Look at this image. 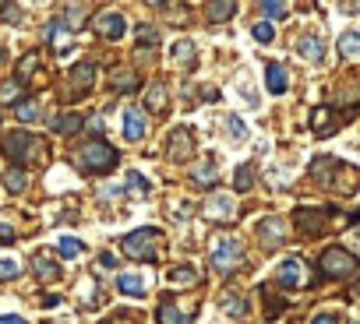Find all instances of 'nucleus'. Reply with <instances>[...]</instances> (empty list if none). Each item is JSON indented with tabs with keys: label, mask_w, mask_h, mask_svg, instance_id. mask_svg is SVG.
Masks as SVG:
<instances>
[{
	"label": "nucleus",
	"mask_w": 360,
	"mask_h": 324,
	"mask_svg": "<svg viewBox=\"0 0 360 324\" xmlns=\"http://www.w3.org/2000/svg\"><path fill=\"white\" fill-rule=\"evenodd\" d=\"M124 137L127 141H141L145 137V113L141 109H124Z\"/></svg>",
	"instance_id": "obj_13"
},
{
	"label": "nucleus",
	"mask_w": 360,
	"mask_h": 324,
	"mask_svg": "<svg viewBox=\"0 0 360 324\" xmlns=\"http://www.w3.org/2000/svg\"><path fill=\"white\" fill-rule=\"evenodd\" d=\"M262 11H265L269 18H283V15H286V4H272V0H265Z\"/></svg>",
	"instance_id": "obj_40"
},
{
	"label": "nucleus",
	"mask_w": 360,
	"mask_h": 324,
	"mask_svg": "<svg viewBox=\"0 0 360 324\" xmlns=\"http://www.w3.org/2000/svg\"><path fill=\"white\" fill-rule=\"evenodd\" d=\"M169 282H176V285L198 282V268H195V264H176V268L169 271Z\"/></svg>",
	"instance_id": "obj_21"
},
{
	"label": "nucleus",
	"mask_w": 360,
	"mask_h": 324,
	"mask_svg": "<svg viewBox=\"0 0 360 324\" xmlns=\"http://www.w3.org/2000/svg\"><path fill=\"white\" fill-rule=\"evenodd\" d=\"M4 155L15 162H39L43 155V141H36L29 130H11L4 137Z\"/></svg>",
	"instance_id": "obj_3"
},
{
	"label": "nucleus",
	"mask_w": 360,
	"mask_h": 324,
	"mask_svg": "<svg viewBox=\"0 0 360 324\" xmlns=\"http://www.w3.org/2000/svg\"><path fill=\"white\" fill-rule=\"evenodd\" d=\"M32 268H36V275H39L43 282H53V278H60V268H57V261H50L46 254H36V257H32Z\"/></svg>",
	"instance_id": "obj_19"
},
{
	"label": "nucleus",
	"mask_w": 360,
	"mask_h": 324,
	"mask_svg": "<svg viewBox=\"0 0 360 324\" xmlns=\"http://www.w3.org/2000/svg\"><path fill=\"white\" fill-rule=\"evenodd\" d=\"M4 184H8V191H11V194H22V191L29 187V177H25V170H18V166H15V170H8Z\"/></svg>",
	"instance_id": "obj_27"
},
{
	"label": "nucleus",
	"mask_w": 360,
	"mask_h": 324,
	"mask_svg": "<svg viewBox=\"0 0 360 324\" xmlns=\"http://www.w3.org/2000/svg\"><path fill=\"white\" fill-rule=\"evenodd\" d=\"M339 53L342 57H360V32H342L339 36Z\"/></svg>",
	"instance_id": "obj_24"
},
{
	"label": "nucleus",
	"mask_w": 360,
	"mask_h": 324,
	"mask_svg": "<svg viewBox=\"0 0 360 324\" xmlns=\"http://www.w3.org/2000/svg\"><path fill=\"white\" fill-rule=\"evenodd\" d=\"M272 36H276V29H272L269 22H262V25H255V39H258V43H269Z\"/></svg>",
	"instance_id": "obj_39"
},
{
	"label": "nucleus",
	"mask_w": 360,
	"mask_h": 324,
	"mask_svg": "<svg viewBox=\"0 0 360 324\" xmlns=\"http://www.w3.org/2000/svg\"><path fill=\"white\" fill-rule=\"evenodd\" d=\"M68 29H82L85 25V8H68Z\"/></svg>",
	"instance_id": "obj_36"
},
{
	"label": "nucleus",
	"mask_w": 360,
	"mask_h": 324,
	"mask_svg": "<svg viewBox=\"0 0 360 324\" xmlns=\"http://www.w3.org/2000/svg\"><path fill=\"white\" fill-rule=\"evenodd\" d=\"M173 57H176V60H195V43H188V39L176 43V46H173Z\"/></svg>",
	"instance_id": "obj_35"
},
{
	"label": "nucleus",
	"mask_w": 360,
	"mask_h": 324,
	"mask_svg": "<svg viewBox=\"0 0 360 324\" xmlns=\"http://www.w3.org/2000/svg\"><path fill=\"white\" fill-rule=\"evenodd\" d=\"M110 85H113L117 92H131V88H138V74H131V71H113Z\"/></svg>",
	"instance_id": "obj_25"
},
{
	"label": "nucleus",
	"mask_w": 360,
	"mask_h": 324,
	"mask_svg": "<svg viewBox=\"0 0 360 324\" xmlns=\"http://www.w3.org/2000/svg\"><path fill=\"white\" fill-rule=\"evenodd\" d=\"M82 116L78 113H64V116H57L53 120V130H60V134H75V130H82Z\"/></svg>",
	"instance_id": "obj_22"
},
{
	"label": "nucleus",
	"mask_w": 360,
	"mask_h": 324,
	"mask_svg": "<svg viewBox=\"0 0 360 324\" xmlns=\"http://www.w3.org/2000/svg\"><path fill=\"white\" fill-rule=\"evenodd\" d=\"M311 324H339V317H335V313H318Z\"/></svg>",
	"instance_id": "obj_43"
},
{
	"label": "nucleus",
	"mask_w": 360,
	"mask_h": 324,
	"mask_svg": "<svg viewBox=\"0 0 360 324\" xmlns=\"http://www.w3.org/2000/svg\"><path fill=\"white\" fill-rule=\"evenodd\" d=\"M191 184L202 187V191L216 187L219 184V162L216 158H198L195 166H191Z\"/></svg>",
	"instance_id": "obj_8"
},
{
	"label": "nucleus",
	"mask_w": 360,
	"mask_h": 324,
	"mask_svg": "<svg viewBox=\"0 0 360 324\" xmlns=\"http://www.w3.org/2000/svg\"><path fill=\"white\" fill-rule=\"evenodd\" d=\"M265 88H269L272 95H283V92L290 88V78H286V67H283V64H269V67H265Z\"/></svg>",
	"instance_id": "obj_15"
},
{
	"label": "nucleus",
	"mask_w": 360,
	"mask_h": 324,
	"mask_svg": "<svg viewBox=\"0 0 360 324\" xmlns=\"http://www.w3.org/2000/svg\"><path fill=\"white\" fill-rule=\"evenodd\" d=\"M244 264V247L237 243V240H219L216 247H212V268L219 271V275H233L237 268Z\"/></svg>",
	"instance_id": "obj_4"
},
{
	"label": "nucleus",
	"mask_w": 360,
	"mask_h": 324,
	"mask_svg": "<svg viewBox=\"0 0 360 324\" xmlns=\"http://www.w3.org/2000/svg\"><path fill=\"white\" fill-rule=\"evenodd\" d=\"M233 11H237V4H230V0H223V4H209V15H212V22H226Z\"/></svg>",
	"instance_id": "obj_31"
},
{
	"label": "nucleus",
	"mask_w": 360,
	"mask_h": 324,
	"mask_svg": "<svg viewBox=\"0 0 360 324\" xmlns=\"http://www.w3.org/2000/svg\"><path fill=\"white\" fill-rule=\"evenodd\" d=\"M226 123H230V134H233V141H244V123H240V116H230Z\"/></svg>",
	"instance_id": "obj_41"
},
{
	"label": "nucleus",
	"mask_w": 360,
	"mask_h": 324,
	"mask_svg": "<svg viewBox=\"0 0 360 324\" xmlns=\"http://www.w3.org/2000/svg\"><path fill=\"white\" fill-rule=\"evenodd\" d=\"M297 53H300V57H307L311 64H318V60L325 57V46H321V39H318V36H300V39H297Z\"/></svg>",
	"instance_id": "obj_17"
},
{
	"label": "nucleus",
	"mask_w": 360,
	"mask_h": 324,
	"mask_svg": "<svg viewBox=\"0 0 360 324\" xmlns=\"http://www.w3.org/2000/svg\"><path fill=\"white\" fill-rule=\"evenodd\" d=\"M159 229H152V226H145V229H134V233H127L124 236V254L127 257H134V261H155L159 257Z\"/></svg>",
	"instance_id": "obj_2"
},
{
	"label": "nucleus",
	"mask_w": 360,
	"mask_h": 324,
	"mask_svg": "<svg viewBox=\"0 0 360 324\" xmlns=\"http://www.w3.org/2000/svg\"><path fill=\"white\" fill-rule=\"evenodd\" d=\"M335 123H339V120L332 116V109H328V106H314V109H311V130H314L318 137L332 134V130H335Z\"/></svg>",
	"instance_id": "obj_12"
},
{
	"label": "nucleus",
	"mask_w": 360,
	"mask_h": 324,
	"mask_svg": "<svg viewBox=\"0 0 360 324\" xmlns=\"http://www.w3.org/2000/svg\"><path fill=\"white\" fill-rule=\"evenodd\" d=\"M117 148L110 144V141H89V144H82L78 151H75V166L82 170V173H110L113 166H117Z\"/></svg>",
	"instance_id": "obj_1"
},
{
	"label": "nucleus",
	"mask_w": 360,
	"mask_h": 324,
	"mask_svg": "<svg viewBox=\"0 0 360 324\" xmlns=\"http://www.w3.org/2000/svg\"><path fill=\"white\" fill-rule=\"evenodd\" d=\"M318 264H321V271H325L328 278H349V275L356 271V257H353L349 250H342V247H328Z\"/></svg>",
	"instance_id": "obj_5"
},
{
	"label": "nucleus",
	"mask_w": 360,
	"mask_h": 324,
	"mask_svg": "<svg viewBox=\"0 0 360 324\" xmlns=\"http://www.w3.org/2000/svg\"><path fill=\"white\" fill-rule=\"evenodd\" d=\"M18 15H22V11H18L15 4H8V8H4V22H11V25H18V22H22Z\"/></svg>",
	"instance_id": "obj_42"
},
{
	"label": "nucleus",
	"mask_w": 360,
	"mask_h": 324,
	"mask_svg": "<svg viewBox=\"0 0 360 324\" xmlns=\"http://www.w3.org/2000/svg\"><path fill=\"white\" fill-rule=\"evenodd\" d=\"M127 187H131V191H138V194H145V191H148V184H145V177H141V173H134V170L127 173Z\"/></svg>",
	"instance_id": "obj_38"
},
{
	"label": "nucleus",
	"mask_w": 360,
	"mask_h": 324,
	"mask_svg": "<svg viewBox=\"0 0 360 324\" xmlns=\"http://www.w3.org/2000/svg\"><path fill=\"white\" fill-rule=\"evenodd\" d=\"M71 81H75L78 92H89L92 81H96V64H78V67L71 71Z\"/></svg>",
	"instance_id": "obj_18"
},
{
	"label": "nucleus",
	"mask_w": 360,
	"mask_h": 324,
	"mask_svg": "<svg viewBox=\"0 0 360 324\" xmlns=\"http://www.w3.org/2000/svg\"><path fill=\"white\" fill-rule=\"evenodd\" d=\"M159 324H191V313H184V310H176V303H173V296H162V303H159Z\"/></svg>",
	"instance_id": "obj_14"
},
{
	"label": "nucleus",
	"mask_w": 360,
	"mask_h": 324,
	"mask_svg": "<svg viewBox=\"0 0 360 324\" xmlns=\"http://www.w3.org/2000/svg\"><path fill=\"white\" fill-rule=\"evenodd\" d=\"M18 275H22L18 261H11V257H0V282H11V278H18Z\"/></svg>",
	"instance_id": "obj_32"
},
{
	"label": "nucleus",
	"mask_w": 360,
	"mask_h": 324,
	"mask_svg": "<svg viewBox=\"0 0 360 324\" xmlns=\"http://www.w3.org/2000/svg\"><path fill=\"white\" fill-rule=\"evenodd\" d=\"M32 71H39V53H25L22 64H18V81H29Z\"/></svg>",
	"instance_id": "obj_29"
},
{
	"label": "nucleus",
	"mask_w": 360,
	"mask_h": 324,
	"mask_svg": "<svg viewBox=\"0 0 360 324\" xmlns=\"http://www.w3.org/2000/svg\"><path fill=\"white\" fill-rule=\"evenodd\" d=\"M18 92H22V81L15 78V81H8V85H4V92H0V102H15V99H18Z\"/></svg>",
	"instance_id": "obj_37"
},
{
	"label": "nucleus",
	"mask_w": 360,
	"mask_h": 324,
	"mask_svg": "<svg viewBox=\"0 0 360 324\" xmlns=\"http://www.w3.org/2000/svg\"><path fill=\"white\" fill-rule=\"evenodd\" d=\"M191 151H195V137H191V130H188V127H176V130L169 134V141H166V158L184 162V158H191Z\"/></svg>",
	"instance_id": "obj_6"
},
{
	"label": "nucleus",
	"mask_w": 360,
	"mask_h": 324,
	"mask_svg": "<svg viewBox=\"0 0 360 324\" xmlns=\"http://www.w3.org/2000/svg\"><path fill=\"white\" fill-rule=\"evenodd\" d=\"M356 296H360V285H356Z\"/></svg>",
	"instance_id": "obj_47"
},
{
	"label": "nucleus",
	"mask_w": 360,
	"mask_h": 324,
	"mask_svg": "<svg viewBox=\"0 0 360 324\" xmlns=\"http://www.w3.org/2000/svg\"><path fill=\"white\" fill-rule=\"evenodd\" d=\"M255 184V166H240L237 170V191H251Z\"/></svg>",
	"instance_id": "obj_33"
},
{
	"label": "nucleus",
	"mask_w": 360,
	"mask_h": 324,
	"mask_svg": "<svg viewBox=\"0 0 360 324\" xmlns=\"http://www.w3.org/2000/svg\"><path fill=\"white\" fill-rule=\"evenodd\" d=\"M120 292H127V296H145V278L141 275H120Z\"/></svg>",
	"instance_id": "obj_23"
},
{
	"label": "nucleus",
	"mask_w": 360,
	"mask_h": 324,
	"mask_svg": "<svg viewBox=\"0 0 360 324\" xmlns=\"http://www.w3.org/2000/svg\"><path fill=\"white\" fill-rule=\"evenodd\" d=\"M276 278H279V285H283V289H300V285H307V264H304V261H297V257H290V261H283V264H279Z\"/></svg>",
	"instance_id": "obj_7"
},
{
	"label": "nucleus",
	"mask_w": 360,
	"mask_h": 324,
	"mask_svg": "<svg viewBox=\"0 0 360 324\" xmlns=\"http://www.w3.org/2000/svg\"><path fill=\"white\" fill-rule=\"evenodd\" d=\"M233 198H226V194H219V198H209V205H205V215L209 219H219V222H230L233 219Z\"/></svg>",
	"instance_id": "obj_16"
},
{
	"label": "nucleus",
	"mask_w": 360,
	"mask_h": 324,
	"mask_svg": "<svg viewBox=\"0 0 360 324\" xmlns=\"http://www.w3.org/2000/svg\"><path fill=\"white\" fill-rule=\"evenodd\" d=\"M134 39H138V43H145V46H155V43H159V32H155L152 25H141V29L134 32Z\"/></svg>",
	"instance_id": "obj_34"
},
{
	"label": "nucleus",
	"mask_w": 360,
	"mask_h": 324,
	"mask_svg": "<svg viewBox=\"0 0 360 324\" xmlns=\"http://www.w3.org/2000/svg\"><path fill=\"white\" fill-rule=\"evenodd\" d=\"M99 264H103V268H113L117 257H113V254H99Z\"/></svg>",
	"instance_id": "obj_46"
},
{
	"label": "nucleus",
	"mask_w": 360,
	"mask_h": 324,
	"mask_svg": "<svg viewBox=\"0 0 360 324\" xmlns=\"http://www.w3.org/2000/svg\"><path fill=\"white\" fill-rule=\"evenodd\" d=\"M15 113H18V120H25V123H32V120H39V102L36 99H22L18 106H15Z\"/></svg>",
	"instance_id": "obj_26"
},
{
	"label": "nucleus",
	"mask_w": 360,
	"mask_h": 324,
	"mask_svg": "<svg viewBox=\"0 0 360 324\" xmlns=\"http://www.w3.org/2000/svg\"><path fill=\"white\" fill-rule=\"evenodd\" d=\"M0 324H25V317H18V313H8V317H0Z\"/></svg>",
	"instance_id": "obj_45"
},
{
	"label": "nucleus",
	"mask_w": 360,
	"mask_h": 324,
	"mask_svg": "<svg viewBox=\"0 0 360 324\" xmlns=\"http://www.w3.org/2000/svg\"><path fill=\"white\" fill-rule=\"evenodd\" d=\"M0 240H15V229L8 222H0Z\"/></svg>",
	"instance_id": "obj_44"
},
{
	"label": "nucleus",
	"mask_w": 360,
	"mask_h": 324,
	"mask_svg": "<svg viewBox=\"0 0 360 324\" xmlns=\"http://www.w3.org/2000/svg\"><path fill=\"white\" fill-rule=\"evenodd\" d=\"M258 236H262V243H283L286 240V226H283V219H276V215H265L262 222H258Z\"/></svg>",
	"instance_id": "obj_11"
},
{
	"label": "nucleus",
	"mask_w": 360,
	"mask_h": 324,
	"mask_svg": "<svg viewBox=\"0 0 360 324\" xmlns=\"http://www.w3.org/2000/svg\"><path fill=\"white\" fill-rule=\"evenodd\" d=\"M145 109H148V113H162V109H166V88H162V85H152V88H148Z\"/></svg>",
	"instance_id": "obj_20"
},
{
	"label": "nucleus",
	"mask_w": 360,
	"mask_h": 324,
	"mask_svg": "<svg viewBox=\"0 0 360 324\" xmlns=\"http://www.w3.org/2000/svg\"><path fill=\"white\" fill-rule=\"evenodd\" d=\"M297 226H300V233H307V236H321L325 226H328V219H325V212L300 208V212H297Z\"/></svg>",
	"instance_id": "obj_9"
},
{
	"label": "nucleus",
	"mask_w": 360,
	"mask_h": 324,
	"mask_svg": "<svg viewBox=\"0 0 360 324\" xmlns=\"http://www.w3.org/2000/svg\"><path fill=\"white\" fill-rule=\"evenodd\" d=\"M82 250H85V243H82V240H75V236L57 240V254H60V257H78Z\"/></svg>",
	"instance_id": "obj_28"
},
{
	"label": "nucleus",
	"mask_w": 360,
	"mask_h": 324,
	"mask_svg": "<svg viewBox=\"0 0 360 324\" xmlns=\"http://www.w3.org/2000/svg\"><path fill=\"white\" fill-rule=\"evenodd\" d=\"M96 29H99L103 39H120V36L127 32V22H124V15L110 11V15H99V18H96Z\"/></svg>",
	"instance_id": "obj_10"
},
{
	"label": "nucleus",
	"mask_w": 360,
	"mask_h": 324,
	"mask_svg": "<svg viewBox=\"0 0 360 324\" xmlns=\"http://www.w3.org/2000/svg\"><path fill=\"white\" fill-rule=\"evenodd\" d=\"M223 306H226L230 317H248V303L240 296H223Z\"/></svg>",
	"instance_id": "obj_30"
}]
</instances>
